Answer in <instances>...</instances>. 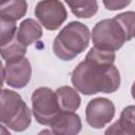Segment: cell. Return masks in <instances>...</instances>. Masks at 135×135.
Returning a JSON list of instances; mask_svg holds the SVG:
<instances>
[{"label": "cell", "instance_id": "obj_1", "mask_svg": "<svg viewBox=\"0 0 135 135\" xmlns=\"http://www.w3.org/2000/svg\"><path fill=\"white\" fill-rule=\"evenodd\" d=\"M71 80L83 95L111 94L119 88L120 74L114 63H102L85 57L73 70Z\"/></svg>", "mask_w": 135, "mask_h": 135}, {"label": "cell", "instance_id": "obj_2", "mask_svg": "<svg viewBox=\"0 0 135 135\" xmlns=\"http://www.w3.org/2000/svg\"><path fill=\"white\" fill-rule=\"evenodd\" d=\"M89 43V27L81 22L72 21L65 25L54 39L53 51L59 59L69 61L86 50Z\"/></svg>", "mask_w": 135, "mask_h": 135}, {"label": "cell", "instance_id": "obj_3", "mask_svg": "<svg viewBox=\"0 0 135 135\" xmlns=\"http://www.w3.org/2000/svg\"><path fill=\"white\" fill-rule=\"evenodd\" d=\"M0 104V120L2 124L16 132H22L30 127L32 121L31 111L18 93L3 89Z\"/></svg>", "mask_w": 135, "mask_h": 135}, {"label": "cell", "instance_id": "obj_4", "mask_svg": "<svg viewBox=\"0 0 135 135\" xmlns=\"http://www.w3.org/2000/svg\"><path fill=\"white\" fill-rule=\"evenodd\" d=\"M32 111L37 122L43 126H51L56 116L61 112L56 92L46 86L36 89L32 96Z\"/></svg>", "mask_w": 135, "mask_h": 135}, {"label": "cell", "instance_id": "obj_5", "mask_svg": "<svg viewBox=\"0 0 135 135\" xmlns=\"http://www.w3.org/2000/svg\"><path fill=\"white\" fill-rule=\"evenodd\" d=\"M91 36L94 46L114 52L118 51L127 41L126 34L115 18L97 22L92 30Z\"/></svg>", "mask_w": 135, "mask_h": 135}, {"label": "cell", "instance_id": "obj_6", "mask_svg": "<svg viewBox=\"0 0 135 135\" xmlns=\"http://www.w3.org/2000/svg\"><path fill=\"white\" fill-rule=\"evenodd\" d=\"M35 16L49 31L58 30L68 18V12L59 0H41L35 8Z\"/></svg>", "mask_w": 135, "mask_h": 135}, {"label": "cell", "instance_id": "obj_7", "mask_svg": "<svg viewBox=\"0 0 135 135\" xmlns=\"http://www.w3.org/2000/svg\"><path fill=\"white\" fill-rule=\"evenodd\" d=\"M115 115V105L108 99L98 97L92 99L85 109L86 122L94 129H101L108 124Z\"/></svg>", "mask_w": 135, "mask_h": 135}, {"label": "cell", "instance_id": "obj_8", "mask_svg": "<svg viewBox=\"0 0 135 135\" xmlns=\"http://www.w3.org/2000/svg\"><path fill=\"white\" fill-rule=\"evenodd\" d=\"M3 80L15 89L24 88L31 80L32 66L27 58L23 57L19 60L5 62L3 66Z\"/></svg>", "mask_w": 135, "mask_h": 135}, {"label": "cell", "instance_id": "obj_9", "mask_svg": "<svg viewBox=\"0 0 135 135\" xmlns=\"http://www.w3.org/2000/svg\"><path fill=\"white\" fill-rule=\"evenodd\" d=\"M50 128H52L54 134L73 135L80 132L81 120L80 117L74 112L61 111L53 120Z\"/></svg>", "mask_w": 135, "mask_h": 135}, {"label": "cell", "instance_id": "obj_10", "mask_svg": "<svg viewBox=\"0 0 135 135\" xmlns=\"http://www.w3.org/2000/svg\"><path fill=\"white\" fill-rule=\"evenodd\" d=\"M105 134L135 135V105H129L124 108L120 114L119 119L108 128Z\"/></svg>", "mask_w": 135, "mask_h": 135}, {"label": "cell", "instance_id": "obj_11", "mask_svg": "<svg viewBox=\"0 0 135 135\" xmlns=\"http://www.w3.org/2000/svg\"><path fill=\"white\" fill-rule=\"evenodd\" d=\"M42 34L43 32L41 25L36 20L28 18L20 23L19 28L16 33V37L21 43L27 46L38 41L42 37Z\"/></svg>", "mask_w": 135, "mask_h": 135}, {"label": "cell", "instance_id": "obj_12", "mask_svg": "<svg viewBox=\"0 0 135 135\" xmlns=\"http://www.w3.org/2000/svg\"><path fill=\"white\" fill-rule=\"evenodd\" d=\"M57 100L59 103V107L61 111H69V112H75L81 103V98L77 92V90L63 85L56 90Z\"/></svg>", "mask_w": 135, "mask_h": 135}, {"label": "cell", "instance_id": "obj_13", "mask_svg": "<svg viewBox=\"0 0 135 135\" xmlns=\"http://www.w3.org/2000/svg\"><path fill=\"white\" fill-rule=\"evenodd\" d=\"M78 18H91L98 11L97 0H64Z\"/></svg>", "mask_w": 135, "mask_h": 135}, {"label": "cell", "instance_id": "obj_14", "mask_svg": "<svg viewBox=\"0 0 135 135\" xmlns=\"http://www.w3.org/2000/svg\"><path fill=\"white\" fill-rule=\"evenodd\" d=\"M26 12L27 3L25 0H8L5 4L1 5L0 18L16 21L25 16Z\"/></svg>", "mask_w": 135, "mask_h": 135}, {"label": "cell", "instance_id": "obj_15", "mask_svg": "<svg viewBox=\"0 0 135 135\" xmlns=\"http://www.w3.org/2000/svg\"><path fill=\"white\" fill-rule=\"evenodd\" d=\"M26 53V45L21 43L15 36L12 41L1 46V56L5 62H12L24 57Z\"/></svg>", "mask_w": 135, "mask_h": 135}, {"label": "cell", "instance_id": "obj_16", "mask_svg": "<svg viewBox=\"0 0 135 135\" xmlns=\"http://www.w3.org/2000/svg\"><path fill=\"white\" fill-rule=\"evenodd\" d=\"M114 18L122 27L127 37V41L135 37V12L131 11V12L120 13L116 15Z\"/></svg>", "mask_w": 135, "mask_h": 135}, {"label": "cell", "instance_id": "obj_17", "mask_svg": "<svg viewBox=\"0 0 135 135\" xmlns=\"http://www.w3.org/2000/svg\"><path fill=\"white\" fill-rule=\"evenodd\" d=\"M1 20V46L7 44L9 41H12L14 39V37L16 36V21L14 20H9V19H5V18H0Z\"/></svg>", "mask_w": 135, "mask_h": 135}, {"label": "cell", "instance_id": "obj_18", "mask_svg": "<svg viewBox=\"0 0 135 135\" xmlns=\"http://www.w3.org/2000/svg\"><path fill=\"white\" fill-rule=\"evenodd\" d=\"M103 5L109 11H118L130 5L132 0H102Z\"/></svg>", "mask_w": 135, "mask_h": 135}, {"label": "cell", "instance_id": "obj_19", "mask_svg": "<svg viewBox=\"0 0 135 135\" xmlns=\"http://www.w3.org/2000/svg\"><path fill=\"white\" fill-rule=\"evenodd\" d=\"M131 94H132V97L135 99V81H134V83H133V85L131 88Z\"/></svg>", "mask_w": 135, "mask_h": 135}, {"label": "cell", "instance_id": "obj_20", "mask_svg": "<svg viewBox=\"0 0 135 135\" xmlns=\"http://www.w3.org/2000/svg\"><path fill=\"white\" fill-rule=\"evenodd\" d=\"M8 0H1V5H3V4H5L6 2H7Z\"/></svg>", "mask_w": 135, "mask_h": 135}]
</instances>
